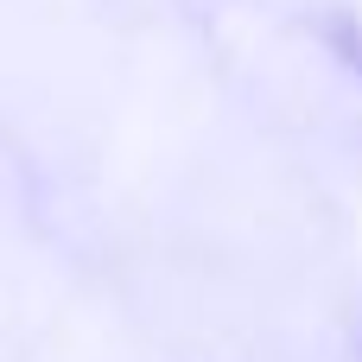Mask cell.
I'll use <instances>...</instances> for the list:
<instances>
[]
</instances>
